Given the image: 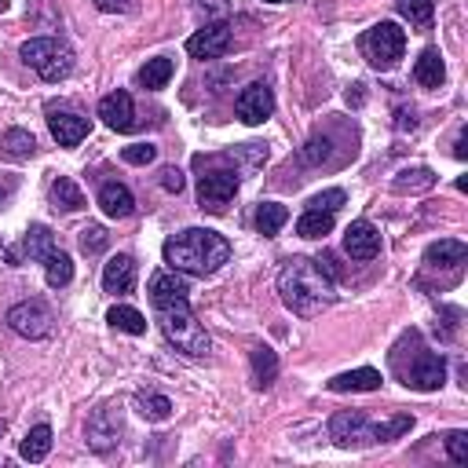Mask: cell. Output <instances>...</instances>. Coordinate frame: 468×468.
<instances>
[{
	"mask_svg": "<svg viewBox=\"0 0 468 468\" xmlns=\"http://www.w3.org/2000/svg\"><path fill=\"white\" fill-rule=\"evenodd\" d=\"M253 377L260 388H267L278 377V355L271 348H253Z\"/></svg>",
	"mask_w": 468,
	"mask_h": 468,
	"instance_id": "cell-27",
	"label": "cell"
},
{
	"mask_svg": "<svg viewBox=\"0 0 468 468\" xmlns=\"http://www.w3.org/2000/svg\"><path fill=\"white\" fill-rule=\"evenodd\" d=\"M136 410L147 421H168L172 417V399H165V396H136Z\"/></svg>",
	"mask_w": 468,
	"mask_h": 468,
	"instance_id": "cell-30",
	"label": "cell"
},
{
	"mask_svg": "<svg viewBox=\"0 0 468 468\" xmlns=\"http://www.w3.org/2000/svg\"><path fill=\"white\" fill-rule=\"evenodd\" d=\"M23 249H26L33 260H44V256L55 249V234H52L44 224H33V227L26 231V238H23Z\"/></svg>",
	"mask_w": 468,
	"mask_h": 468,
	"instance_id": "cell-28",
	"label": "cell"
},
{
	"mask_svg": "<svg viewBox=\"0 0 468 468\" xmlns=\"http://www.w3.org/2000/svg\"><path fill=\"white\" fill-rule=\"evenodd\" d=\"M100 12H132V0H96Z\"/></svg>",
	"mask_w": 468,
	"mask_h": 468,
	"instance_id": "cell-40",
	"label": "cell"
},
{
	"mask_svg": "<svg viewBox=\"0 0 468 468\" xmlns=\"http://www.w3.org/2000/svg\"><path fill=\"white\" fill-rule=\"evenodd\" d=\"M446 450L454 464H468V432H450L446 435Z\"/></svg>",
	"mask_w": 468,
	"mask_h": 468,
	"instance_id": "cell-37",
	"label": "cell"
},
{
	"mask_svg": "<svg viewBox=\"0 0 468 468\" xmlns=\"http://www.w3.org/2000/svg\"><path fill=\"white\" fill-rule=\"evenodd\" d=\"M414 417H392L388 425H377V421H369L366 414L358 410H344L330 421V435L337 446L351 450V446H369V443H388V439H399L403 432H410Z\"/></svg>",
	"mask_w": 468,
	"mask_h": 468,
	"instance_id": "cell-4",
	"label": "cell"
},
{
	"mask_svg": "<svg viewBox=\"0 0 468 468\" xmlns=\"http://www.w3.org/2000/svg\"><path fill=\"white\" fill-rule=\"evenodd\" d=\"M100 118L107 121V129H114V132H132L136 129V110H132V96L125 88H118V91H110V96H103V103H100Z\"/></svg>",
	"mask_w": 468,
	"mask_h": 468,
	"instance_id": "cell-13",
	"label": "cell"
},
{
	"mask_svg": "<svg viewBox=\"0 0 468 468\" xmlns=\"http://www.w3.org/2000/svg\"><path fill=\"white\" fill-rule=\"evenodd\" d=\"M161 186H165L168 195H179V191H183V172H179V168H172V165H168V168H161Z\"/></svg>",
	"mask_w": 468,
	"mask_h": 468,
	"instance_id": "cell-38",
	"label": "cell"
},
{
	"mask_svg": "<svg viewBox=\"0 0 468 468\" xmlns=\"http://www.w3.org/2000/svg\"><path fill=\"white\" fill-rule=\"evenodd\" d=\"M381 388V373L377 369H351V373H337L330 381V392H377Z\"/></svg>",
	"mask_w": 468,
	"mask_h": 468,
	"instance_id": "cell-18",
	"label": "cell"
},
{
	"mask_svg": "<svg viewBox=\"0 0 468 468\" xmlns=\"http://www.w3.org/2000/svg\"><path fill=\"white\" fill-rule=\"evenodd\" d=\"M410 344H414V362H410V366H403V362L396 366V369L403 373V385H406V388H417V392H439L443 381H446V362H443V355L421 348V344H417V333H410Z\"/></svg>",
	"mask_w": 468,
	"mask_h": 468,
	"instance_id": "cell-6",
	"label": "cell"
},
{
	"mask_svg": "<svg viewBox=\"0 0 468 468\" xmlns=\"http://www.w3.org/2000/svg\"><path fill=\"white\" fill-rule=\"evenodd\" d=\"M286 220H290V209L286 205H278V202H260L256 205V231L263 238H274L278 231L286 227Z\"/></svg>",
	"mask_w": 468,
	"mask_h": 468,
	"instance_id": "cell-20",
	"label": "cell"
},
{
	"mask_svg": "<svg viewBox=\"0 0 468 468\" xmlns=\"http://www.w3.org/2000/svg\"><path fill=\"white\" fill-rule=\"evenodd\" d=\"M0 12H8V0H0Z\"/></svg>",
	"mask_w": 468,
	"mask_h": 468,
	"instance_id": "cell-42",
	"label": "cell"
},
{
	"mask_svg": "<svg viewBox=\"0 0 468 468\" xmlns=\"http://www.w3.org/2000/svg\"><path fill=\"white\" fill-rule=\"evenodd\" d=\"M234 110H238V118H242L245 125H263V121L274 114V96H271V88H267L263 81H253L249 88H242V96H238Z\"/></svg>",
	"mask_w": 468,
	"mask_h": 468,
	"instance_id": "cell-10",
	"label": "cell"
},
{
	"mask_svg": "<svg viewBox=\"0 0 468 468\" xmlns=\"http://www.w3.org/2000/svg\"><path fill=\"white\" fill-rule=\"evenodd\" d=\"M0 150L12 154V158H30V154L37 150V143H33V136H30V132L12 129V132H5V139H0Z\"/></svg>",
	"mask_w": 468,
	"mask_h": 468,
	"instance_id": "cell-31",
	"label": "cell"
},
{
	"mask_svg": "<svg viewBox=\"0 0 468 468\" xmlns=\"http://www.w3.org/2000/svg\"><path fill=\"white\" fill-rule=\"evenodd\" d=\"M464 256H468L464 242L443 238V242L428 245V253H425V271H450V274L457 278V274H461V267H464Z\"/></svg>",
	"mask_w": 468,
	"mask_h": 468,
	"instance_id": "cell-14",
	"label": "cell"
},
{
	"mask_svg": "<svg viewBox=\"0 0 468 468\" xmlns=\"http://www.w3.org/2000/svg\"><path fill=\"white\" fill-rule=\"evenodd\" d=\"M198 8L209 15H227L231 12V0H198Z\"/></svg>",
	"mask_w": 468,
	"mask_h": 468,
	"instance_id": "cell-39",
	"label": "cell"
},
{
	"mask_svg": "<svg viewBox=\"0 0 468 468\" xmlns=\"http://www.w3.org/2000/svg\"><path fill=\"white\" fill-rule=\"evenodd\" d=\"M454 158H457V161H464V158H468V136H464V132L457 136V147H454Z\"/></svg>",
	"mask_w": 468,
	"mask_h": 468,
	"instance_id": "cell-41",
	"label": "cell"
},
{
	"mask_svg": "<svg viewBox=\"0 0 468 468\" xmlns=\"http://www.w3.org/2000/svg\"><path fill=\"white\" fill-rule=\"evenodd\" d=\"M344 253L351 256V260H373L381 253V231L373 227L369 220H355L348 231H344Z\"/></svg>",
	"mask_w": 468,
	"mask_h": 468,
	"instance_id": "cell-11",
	"label": "cell"
},
{
	"mask_svg": "<svg viewBox=\"0 0 468 468\" xmlns=\"http://www.w3.org/2000/svg\"><path fill=\"white\" fill-rule=\"evenodd\" d=\"M23 59L26 66H33L44 81H66L70 70H73V52L52 37H37V41H26L23 44Z\"/></svg>",
	"mask_w": 468,
	"mask_h": 468,
	"instance_id": "cell-7",
	"label": "cell"
},
{
	"mask_svg": "<svg viewBox=\"0 0 468 468\" xmlns=\"http://www.w3.org/2000/svg\"><path fill=\"white\" fill-rule=\"evenodd\" d=\"M150 304L158 311V322H161L165 337L183 355L202 358L209 351V333L191 311V290H186L179 271H161V274L150 278Z\"/></svg>",
	"mask_w": 468,
	"mask_h": 468,
	"instance_id": "cell-1",
	"label": "cell"
},
{
	"mask_svg": "<svg viewBox=\"0 0 468 468\" xmlns=\"http://www.w3.org/2000/svg\"><path fill=\"white\" fill-rule=\"evenodd\" d=\"M396 8L410 26H428L435 15V0H396Z\"/></svg>",
	"mask_w": 468,
	"mask_h": 468,
	"instance_id": "cell-29",
	"label": "cell"
},
{
	"mask_svg": "<svg viewBox=\"0 0 468 468\" xmlns=\"http://www.w3.org/2000/svg\"><path fill=\"white\" fill-rule=\"evenodd\" d=\"M414 81L421 88H439L446 81V66H443V55L435 48H425L421 59L414 62Z\"/></svg>",
	"mask_w": 468,
	"mask_h": 468,
	"instance_id": "cell-19",
	"label": "cell"
},
{
	"mask_svg": "<svg viewBox=\"0 0 468 468\" xmlns=\"http://www.w3.org/2000/svg\"><path fill=\"white\" fill-rule=\"evenodd\" d=\"M340 205H344V191H340V186H333V191H322V195H315L308 202V209H322V213H337Z\"/></svg>",
	"mask_w": 468,
	"mask_h": 468,
	"instance_id": "cell-36",
	"label": "cell"
},
{
	"mask_svg": "<svg viewBox=\"0 0 468 468\" xmlns=\"http://www.w3.org/2000/svg\"><path fill=\"white\" fill-rule=\"evenodd\" d=\"M435 176L428 168H414V172H399L396 179V191H425V186H432Z\"/></svg>",
	"mask_w": 468,
	"mask_h": 468,
	"instance_id": "cell-34",
	"label": "cell"
},
{
	"mask_svg": "<svg viewBox=\"0 0 468 468\" xmlns=\"http://www.w3.org/2000/svg\"><path fill=\"white\" fill-rule=\"evenodd\" d=\"M121 158H125L129 165H150V161L158 158V147H154V143H132V147L121 150Z\"/></svg>",
	"mask_w": 468,
	"mask_h": 468,
	"instance_id": "cell-35",
	"label": "cell"
},
{
	"mask_svg": "<svg viewBox=\"0 0 468 468\" xmlns=\"http://www.w3.org/2000/svg\"><path fill=\"white\" fill-rule=\"evenodd\" d=\"M52 202H55V209H62V213H77V209H84V195H81V186H77L73 179H66V176H59V179L52 183Z\"/></svg>",
	"mask_w": 468,
	"mask_h": 468,
	"instance_id": "cell-21",
	"label": "cell"
},
{
	"mask_svg": "<svg viewBox=\"0 0 468 468\" xmlns=\"http://www.w3.org/2000/svg\"><path fill=\"white\" fill-rule=\"evenodd\" d=\"M100 209L110 216V220H125L132 216L136 209V198L125 183H103V191H100Z\"/></svg>",
	"mask_w": 468,
	"mask_h": 468,
	"instance_id": "cell-17",
	"label": "cell"
},
{
	"mask_svg": "<svg viewBox=\"0 0 468 468\" xmlns=\"http://www.w3.org/2000/svg\"><path fill=\"white\" fill-rule=\"evenodd\" d=\"M48 450H52V428H48V425L30 428L26 439H23V446H19V454H23L26 461H44Z\"/></svg>",
	"mask_w": 468,
	"mask_h": 468,
	"instance_id": "cell-24",
	"label": "cell"
},
{
	"mask_svg": "<svg viewBox=\"0 0 468 468\" xmlns=\"http://www.w3.org/2000/svg\"><path fill=\"white\" fill-rule=\"evenodd\" d=\"M267 5H286V0H267Z\"/></svg>",
	"mask_w": 468,
	"mask_h": 468,
	"instance_id": "cell-43",
	"label": "cell"
},
{
	"mask_svg": "<svg viewBox=\"0 0 468 468\" xmlns=\"http://www.w3.org/2000/svg\"><path fill=\"white\" fill-rule=\"evenodd\" d=\"M107 322H110L114 330H121V333H132V337H143V333H147V319H143L136 308H125V304L110 308V311H107Z\"/></svg>",
	"mask_w": 468,
	"mask_h": 468,
	"instance_id": "cell-23",
	"label": "cell"
},
{
	"mask_svg": "<svg viewBox=\"0 0 468 468\" xmlns=\"http://www.w3.org/2000/svg\"><path fill=\"white\" fill-rule=\"evenodd\" d=\"M231 260V242L209 227H186L165 242V263L179 274H216Z\"/></svg>",
	"mask_w": 468,
	"mask_h": 468,
	"instance_id": "cell-3",
	"label": "cell"
},
{
	"mask_svg": "<svg viewBox=\"0 0 468 468\" xmlns=\"http://www.w3.org/2000/svg\"><path fill=\"white\" fill-rule=\"evenodd\" d=\"M48 129H52V136L59 139V147H77V143L88 136V118L52 107V110H48Z\"/></svg>",
	"mask_w": 468,
	"mask_h": 468,
	"instance_id": "cell-15",
	"label": "cell"
},
{
	"mask_svg": "<svg viewBox=\"0 0 468 468\" xmlns=\"http://www.w3.org/2000/svg\"><path fill=\"white\" fill-rule=\"evenodd\" d=\"M107 242H110V234L100 227V224H88L84 231H81V249L88 253V256H96V253H103L107 249Z\"/></svg>",
	"mask_w": 468,
	"mask_h": 468,
	"instance_id": "cell-33",
	"label": "cell"
},
{
	"mask_svg": "<svg viewBox=\"0 0 468 468\" xmlns=\"http://www.w3.org/2000/svg\"><path fill=\"white\" fill-rule=\"evenodd\" d=\"M172 73H176V62L165 59V55H158V59H150V62L139 70V84H143V88H165V84L172 81Z\"/></svg>",
	"mask_w": 468,
	"mask_h": 468,
	"instance_id": "cell-25",
	"label": "cell"
},
{
	"mask_svg": "<svg viewBox=\"0 0 468 468\" xmlns=\"http://www.w3.org/2000/svg\"><path fill=\"white\" fill-rule=\"evenodd\" d=\"M103 290L114 297H125L136 290V260L132 256H114L103 267Z\"/></svg>",
	"mask_w": 468,
	"mask_h": 468,
	"instance_id": "cell-16",
	"label": "cell"
},
{
	"mask_svg": "<svg viewBox=\"0 0 468 468\" xmlns=\"http://www.w3.org/2000/svg\"><path fill=\"white\" fill-rule=\"evenodd\" d=\"M44 274H48V286L59 290V286H70V278H73V260L62 253V249H52L44 256Z\"/></svg>",
	"mask_w": 468,
	"mask_h": 468,
	"instance_id": "cell-22",
	"label": "cell"
},
{
	"mask_svg": "<svg viewBox=\"0 0 468 468\" xmlns=\"http://www.w3.org/2000/svg\"><path fill=\"white\" fill-rule=\"evenodd\" d=\"M234 195H238V168H205L198 176V205L202 209L224 213Z\"/></svg>",
	"mask_w": 468,
	"mask_h": 468,
	"instance_id": "cell-8",
	"label": "cell"
},
{
	"mask_svg": "<svg viewBox=\"0 0 468 468\" xmlns=\"http://www.w3.org/2000/svg\"><path fill=\"white\" fill-rule=\"evenodd\" d=\"M227 48H231V26L224 19L209 23L205 30H198L191 41H186V52H191L195 59H220Z\"/></svg>",
	"mask_w": 468,
	"mask_h": 468,
	"instance_id": "cell-12",
	"label": "cell"
},
{
	"mask_svg": "<svg viewBox=\"0 0 468 468\" xmlns=\"http://www.w3.org/2000/svg\"><path fill=\"white\" fill-rule=\"evenodd\" d=\"M8 326L19 333V337H30V340H41L52 333V311L41 304V301H26V304H15L8 311Z\"/></svg>",
	"mask_w": 468,
	"mask_h": 468,
	"instance_id": "cell-9",
	"label": "cell"
},
{
	"mask_svg": "<svg viewBox=\"0 0 468 468\" xmlns=\"http://www.w3.org/2000/svg\"><path fill=\"white\" fill-rule=\"evenodd\" d=\"M278 293H282V304L293 315H304V319L326 311L337 301L333 278L319 267V260H308V256H293L282 263V271H278Z\"/></svg>",
	"mask_w": 468,
	"mask_h": 468,
	"instance_id": "cell-2",
	"label": "cell"
},
{
	"mask_svg": "<svg viewBox=\"0 0 468 468\" xmlns=\"http://www.w3.org/2000/svg\"><path fill=\"white\" fill-rule=\"evenodd\" d=\"M358 48L373 70H392L406 52V30H399L396 23H377L362 33Z\"/></svg>",
	"mask_w": 468,
	"mask_h": 468,
	"instance_id": "cell-5",
	"label": "cell"
},
{
	"mask_svg": "<svg viewBox=\"0 0 468 468\" xmlns=\"http://www.w3.org/2000/svg\"><path fill=\"white\" fill-rule=\"evenodd\" d=\"M118 432H121V425H110V428H107V425H103V414H100L96 421L88 425V443L96 446V450H110V446L118 443Z\"/></svg>",
	"mask_w": 468,
	"mask_h": 468,
	"instance_id": "cell-32",
	"label": "cell"
},
{
	"mask_svg": "<svg viewBox=\"0 0 468 468\" xmlns=\"http://www.w3.org/2000/svg\"><path fill=\"white\" fill-rule=\"evenodd\" d=\"M330 231H333V213L308 209V213L297 220V234H301V238H326Z\"/></svg>",
	"mask_w": 468,
	"mask_h": 468,
	"instance_id": "cell-26",
	"label": "cell"
}]
</instances>
